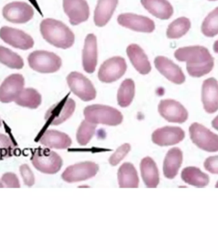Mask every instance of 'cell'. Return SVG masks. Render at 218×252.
<instances>
[{
    "mask_svg": "<svg viewBox=\"0 0 218 252\" xmlns=\"http://www.w3.org/2000/svg\"><path fill=\"white\" fill-rule=\"evenodd\" d=\"M127 65L124 58L116 57L110 58L101 64L99 69V80L111 83L118 81L126 72Z\"/></svg>",
    "mask_w": 218,
    "mask_h": 252,
    "instance_id": "obj_8",
    "label": "cell"
},
{
    "mask_svg": "<svg viewBox=\"0 0 218 252\" xmlns=\"http://www.w3.org/2000/svg\"><path fill=\"white\" fill-rule=\"evenodd\" d=\"M208 1H218V0H208Z\"/></svg>",
    "mask_w": 218,
    "mask_h": 252,
    "instance_id": "obj_44",
    "label": "cell"
},
{
    "mask_svg": "<svg viewBox=\"0 0 218 252\" xmlns=\"http://www.w3.org/2000/svg\"><path fill=\"white\" fill-rule=\"evenodd\" d=\"M216 188H218V182L217 183V184H216Z\"/></svg>",
    "mask_w": 218,
    "mask_h": 252,
    "instance_id": "obj_43",
    "label": "cell"
},
{
    "mask_svg": "<svg viewBox=\"0 0 218 252\" xmlns=\"http://www.w3.org/2000/svg\"><path fill=\"white\" fill-rule=\"evenodd\" d=\"M19 171H20L21 176H22L24 184L29 187L33 186L35 182V180H34L33 172L30 167L27 164H23L20 167Z\"/></svg>",
    "mask_w": 218,
    "mask_h": 252,
    "instance_id": "obj_38",
    "label": "cell"
},
{
    "mask_svg": "<svg viewBox=\"0 0 218 252\" xmlns=\"http://www.w3.org/2000/svg\"><path fill=\"white\" fill-rule=\"evenodd\" d=\"M191 27L190 20L186 17H179L170 24L167 36L170 39H179L189 32Z\"/></svg>",
    "mask_w": 218,
    "mask_h": 252,
    "instance_id": "obj_30",
    "label": "cell"
},
{
    "mask_svg": "<svg viewBox=\"0 0 218 252\" xmlns=\"http://www.w3.org/2000/svg\"><path fill=\"white\" fill-rule=\"evenodd\" d=\"M1 125H2V124H1V120H0V127L1 126Z\"/></svg>",
    "mask_w": 218,
    "mask_h": 252,
    "instance_id": "obj_45",
    "label": "cell"
},
{
    "mask_svg": "<svg viewBox=\"0 0 218 252\" xmlns=\"http://www.w3.org/2000/svg\"><path fill=\"white\" fill-rule=\"evenodd\" d=\"M4 18L13 23L24 24L31 20L34 16L33 7L23 1H14L4 6Z\"/></svg>",
    "mask_w": 218,
    "mask_h": 252,
    "instance_id": "obj_10",
    "label": "cell"
},
{
    "mask_svg": "<svg viewBox=\"0 0 218 252\" xmlns=\"http://www.w3.org/2000/svg\"><path fill=\"white\" fill-rule=\"evenodd\" d=\"M189 135L193 144L200 149L207 152H218V135L198 123L189 126Z\"/></svg>",
    "mask_w": 218,
    "mask_h": 252,
    "instance_id": "obj_6",
    "label": "cell"
},
{
    "mask_svg": "<svg viewBox=\"0 0 218 252\" xmlns=\"http://www.w3.org/2000/svg\"><path fill=\"white\" fill-rule=\"evenodd\" d=\"M25 83V79L22 75L17 74L8 76L0 86V102H14L23 91Z\"/></svg>",
    "mask_w": 218,
    "mask_h": 252,
    "instance_id": "obj_14",
    "label": "cell"
},
{
    "mask_svg": "<svg viewBox=\"0 0 218 252\" xmlns=\"http://www.w3.org/2000/svg\"><path fill=\"white\" fill-rule=\"evenodd\" d=\"M212 126L214 128L218 131V115L212 121Z\"/></svg>",
    "mask_w": 218,
    "mask_h": 252,
    "instance_id": "obj_40",
    "label": "cell"
},
{
    "mask_svg": "<svg viewBox=\"0 0 218 252\" xmlns=\"http://www.w3.org/2000/svg\"><path fill=\"white\" fill-rule=\"evenodd\" d=\"M183 161V154L179 148H174L168 151L163 162L164 176L170 180L176 177Z\"/></svg>",
    "mask_w": 218,
    "mask_h": 252,
    "instance_id": "obj_24",
    "label": "cell"
},
{
    "mask_svg": "<svg viewBox=\"0 0 218 252\" xmlns=\"http://www.w3.org/2000/svg\"><path fill=\"white\" fill-rule=\"evenodd\" d=\"M131 150V146L129 144H123L120 148H118L116 152L112 155L109 158V162L112 165H117L123 158L126 156L127 154Z\"/></svg>",
    "mask_w": 218,
    "mask_h": 252,
    "instance_id": "obj_36",
    "label": "cell"
},
{
    "mask_svg": "<svg viewBox=\"0 0 218 252\" xmlns=\"http://www.w3.org/2000/svg\"><path fill=\"white\" fill-rule=\"evenodd\" d=\"M17 105L30 109H36L42 102V96L33 88L23 89L14 101Z\"/></svg>",
    "mask_w": 218,
    "mask_h": 252,
    "instance_id": "obj_29",
    "label": "cell"
},
{
    "mask_svg": "<svg viewBox=\"0 0 218 252\" xmlns=\"http://www.w3.org/2000/svg\"><path fill=\"white\" fill-rule=\"evenodd\" d=\"M158 112L164 119L175 124H183L188 119V112L180 102L172 99L161 100Z\"/></svg>",
    "mask_w": 218,
    "mask_h": 252,
    "instance_id": "obj_11",
    "label": "cell"
},
{
    "mask_svg": "<svg viewBox=\"0 0 218 252\" xmlns=\"http://www.w3.org/2000/svg\"><path fill=\"white\" fill-rule=\"evenodd\" d=\"M98 61L97 40L94 34L86 36L83 52V65L84 70L92 74L95 70Z\"/></svg>",
    "mask_w": 218,
    "mask_h": 252,
    "instance_id": "obj_20",
    "label": "cell"
},
{
    "mask_svg": "<svg viewBox=\"0 0 218 252\" xmlns=\"http://www.w3.org/2000/svg\"><path fill=\"white\" fill-rule=\"evenodd\" d=\"M157 70L166 78L176 85H182L186 77L182 69L172 60L164 57H157L155 60Z\"/></svg>",
    "mask_w": 218,
    "mask_h": 252,
    "instance_id": "obj_18",
    "label": "cell"
},
{
    "mask_svg": "<svg viewBox=\"0 0 218 252\" xmlns=\"http://www.w3.org/2000/svg\"><path fill=\"white\" fill-rule=\"evenodd\" d=\"M97 125L84 120L81 123L77 132V141L81 146H86L95 132Z\"/></svg>",
    "mask_w": 218,
    "mask_h": 252,
    "instance_id": "obj_34",
    "label": "cell"
},
{
    "mask_svg": "<svg viewBox=\"0 0 218 252\" xmlns=\"http://www.w3.org/2000/svg\"><path fill=\"white\" fill-rule=\"evenodd\" d=\"M118 182L121 188H138L139 178L132 163H125L118 171Z\"/></svg>",
    "mask_w": 218,
    "mask_h": 252,
    "instance_id": "obj_27",
    "label": "cell"
},
{
    "mask_svg": "<svg viewBox=\"0 0 218 252\" xmlns=\"http://www.w3.org/2000/svg\"><path fill=\"white\" fill-rule=\"evenodd\" d=\"M16 149V144L9 137L0 133V158H7L13 156Z\"/></svg>",
    "mask_w": 218,
    "mask_h": 252,
    "instance_id": "obj_35",
    "label": "cell"
},
{
    "mask_svg": "<svg viewBox=\"0 0 218 252\" xmlns=\"http://www.w3.org/2000/svg\"><path fill=\"white\" fill-rule=\"evenodd\" d=\"M99 170L98 165L92 161H84L66 168L62 174L66 182L74 183L85 181L94 177Z\"/></svg>",
    "mask_w": 218,
    "mask_h": 252,
    "instance_id": "obj_9",
    "label": "cell"
},
{
    "mask_svg": "<svg viewBox=\"0 0 218 252\" xmlns=\"http://www.w3.org/2000/svg\"><path fill=\"white\" fill-rule=\"evenodd\" d=\"M185 137V131L180 127L165 126L157 129L153 132L152 141L157 145L168 146L180 143Z\"/></svg>",
    "mask_w": 218,
    "mask_h": 252,
    "instance_id": "obj_17",
    "label": "cell"
},
{
    "mask_svg": "<svg viewBox=\"0 0 218 252\" xmlns=\"http://www.w3.org/2000/svg\"><path fill=\"white\" fill-rule=\"evenodd\" d=\"M75 109V101L66 96L47 111L45 120L51 126H58L70 118L74 113Z\"/></svg>",
    "mask_w": 218,
    "mask_h": 252,
    "instance_id": "obj_12",
    "label": "cell"
},
{
    "mask_svg": "<svg viewBox=\"0 0 218 252\" xmlns=\"http://www.w3.org/2000/svg\"><path fill=\"white\" fill-rule=\"evenodd\" d=\"M31 162L38 171L48 174L57 173L62 165L61 157L47 148H38L34 150L32 155Z\"/></svg>",
    "mask_w": 218,
    "mask_h": 252,
    "instance_id": "obj_5",
    "label": "cell"
},
{
    "mask_svg": "<svg viewBox=\"0 0 218 252\" xmlns=\"http://www.w3.org/2000/svg\"><path fill=\"white\" fill-rule=\"evenodd\" d=\"M127 55L136 70L142 75L151 72V66L143 49L137 44H131L126 49Z\"/></svg>",
    "mask_w": 218,
    "mask_h": 252,
    "instance_id": "obj_22",
    "label": "cell"
},
{
    "mask_svg": "<svg viewBox=\"0 0 218 252\" xmlns=\"http://www.w3.org/2000/svg\"><path fill=\"white\" fill-rule=\"evenodd\" d=\"M84 115L86 120L96 125L116 126L122 124L123 120L121 112L106 105H90L84 109Z\"/></svg>",
    "mask_w": 218,
    "mask_h": 252,
    "instance_id": "obj_3",
    "label": "cell"
},
{
    "mask_svg": "<svg viewBox=\"0 0 218 252\" xmlns=\"http://www.w3.org/2000/svg\"><path fill=\"white\" fill-rule=\"evenodd\" d=\"M0 188H4V185L3 184V183L1 182V181H0Z\"/></svg>",
    "mask_w": 218,
    "mask_h": 252,
    "instance_id": "obj_42",
    "label": "cell"
},
{
    "mask_svg": "<svg viewBox=\"0 0 218 252\" xmlns=\"http://www.w3.org/2000/svg\"><path fill=\"white\" fill-rule=\"evenodd\" d=\"M213 49L216 53L218 54V40L215 41V42L214 43Z\"/></svg>",
    "mask_w": 218,
    "mask_h": 252,
    "instance_id": "obj_41",
    "label": "cell"
},
{
    "mask_svg": "<svg viewBox=\"0 0 218 252\" xmlns=\"http://www.w3.org/2000/svg\"><path fill=\"white\" fill-rule=\"evenodd\" d=\"M39 142L42 145L55 149H66L72 144V140L66 133L54 130L45 131Z\"/></svg>",
    "mask_w": 218,
    "mask_h": 252,
    "instance_id": "obj_21",
    "label": "cell"
},
{
    "mask_svg": "<svg viewBox=\"0 0 218 252\" xmlns=\"http://www.w3.org/2000/svg\"><path fill=\"white\" fill-rule=\"evenodd\" d=\"M40 32L47 42L58 48H70L74 44V34L61 21L44 19L40 24Z\"/></svg>",
    "mask_w": 218,
    "mask_h": 252,
    "instance_id": "obj_2",
    "label": "cell"
},
{
    "mask_svg": "<svg viewBox=\"0 0 218 252\" xmlns=\"http://www.w3.org/2000/svg\"><path fill=\"white\" fill-rule=\"evenodd\" d=\"M30 67L36 72L49 74L57 72L61 68V58L56 54L45 51H36L28 58Z\"/></svg>",
    "mask_w": 218,
    "mask_h": 252,
    "instance_id": "obj_4",
    "label": "cell"
},
{
    "mask_svg": "<svg viewBox=\"0 0 218 252\" xmlns=\"http://www.w3.org/2000/svg\"><path fill=\"white\" fill-rule=\"evenodd\" d=\"M62 6L72 25H78L87 21L90 7L86 0H63Z\"/></svg>",
    "mask_w": 218,
    "mask_h": 252,
    "instance_id": "obj_15",
    "label": "cell"
},
{
    "mask_svg": "<svg viewBox=\"0 0 218 252\" xmlns=\"http://www.w3.org/2000/svg\"><path fill=\"white\" fill-rule=\"evenodd\" d=\"M0 38L6 44L15 48L28 50L34 46V41L31 36L21 30L8 27L0 30Z\"/></svg>",
    "mask_w": 218,
    "mask_h": 252,
    "instance_id": "obj_13",
    "label": "cell"
},
{
    "mask_svg": "<svg viewBox=\"0 0 218 252\" xmlns=\"http://www.w3.org/2000/svg\"><path fill=\"white\" fill-rule=\"evenodd\" d=\"M118 22L123 27L143 33H151L155 30L154 21L148 17L134 14H121L118 17Z\"/></svg>",
    "mask_w": 218,
    "mask_h": 252,
    "instance_id": "obj_16",
    "label": "cell"
},
{
    "mask_svg": "<svg viewBox=\"0 0 218 252\" xmlns=\"http://www.w3.org/2000/svg\"><path fill=\"white\" fill-rule=\"evenodd\" d=\"M118 4V0H98L94 14V21L97 27H102L107 25Z\"/></svg>",
    "mask_w": 218,
    "mask_h": 252,
    "instance_id": "obj_25",
    "label": "cell"
},
{
    "mask_svg": "<svg viewBox=\"0 0 218 252\" xmlns=\"http://www.w3.org/2000/svg\"><path fill=\"white\" fill-rule=\"evenodd\" d=\"M0 63L13 69H21L24 66L20 56L3 46H0Z\"/></svg>",
    "mask_w": 218,
    "mask_h": 252,
    "instance_id": "obj_33",
    "label": "cell"
},
{
    "mask_svg": "<svg viewBox=\"0 0 218 252\" xmlns=\"http://www.w3.org/2000/svg\"><path fill=\"white\" fill-rule=\"evenodd\" d=\"M181 178L186 184L198 188H204L209 184V176L199 168L187 167L181 172Z\"/></svg>",
    "mask_w": 218,
    "mask_h": 252,
    "instance_id": "obj_28",
    "label": "cell"
},
{
    "mask_svg": "<svg viewBox=\"0 0 218 252\" xmlns=\"http://www.w3.org/2000/svg\"><path fill=\"white\" fill-rule=\"evenodd\" d=\"M150 14L161 20H167L174 14L173 6L168 0H140Z\"/></svg>",
    "mask_w": 218,
    "mask_h": 252,
    "instance_id": "obj_23",
    "label": "cell"
},
{
    "mask_svg": "<svg viewBox=\"0 0 218 252\" xmlns=\"http://www.w3.org/2000/svg\"><path fill=\"white\" fill-rule=\"evenodd\" d=\"M135 83L131 79L123 82L118 93V104L122 107L129 106L135 96Z\"/></svg>",
    "mask_w": 218,
    "mask_h": 252,
    "instance_id": "obj_31",
    "label": "cell"
},
{
    "mask_svg": "<svg viewBox=\"0 0 218 252\" xmlns=\"http://www.w3.org/2000/svg\"><path fill=\"white\" fill-rule=\"evenodd\" d=\"M140 171L144 184L148 188H156L159 183L158 169L156 163L151 157L142 159Z\"/></svg>",
    "mask_w": 218,
    "mask_h": 252,
    "instance_id": "obj_26",
    "label": "cell"
},
{
    "mask_svg": "<svg viewBox=\"0 0 218 252\" xmlns=\"http://www.w3.org/2000/svg\"><path fill=\"white\" fill-rule=\"evenodd\" d=\"M202 102L206 113L213 114L218 111V81L214 77L203 82Z\"/></svg>",
    "mask_w": 218,
    "mask_h": 252,
    "instance_id": "obj_19",
    "label": "cell"
},
{
    "mask_svg": "<svg viewBox=\"0 0 218 252\" xmlns=\"http://www.w3.org/2000/svg\"><path fill=\"white\" fill-rule=\"evenodd\" d=\"M204 166L207 171L213 174H218V155L209 157L204 161Z\"/></svg>",
    "mask_w": 218,
    "mask_h": 252,
    "instance_id": "obj_39",
    "label": "cell"
},
{
    "mask_svg": "<svg viewBox=\"0 0 218 252\" xmlns=\"http://www.w3.org/2000/svg\"><path fill=\"white\" fill-rule=\"evenodd\" d=\"M66 80L71 91L82 100L88 102L95 98L96 92L93 85L81 73L71 72Z\"/></svg>",
    "mask_w": 218,
    "mask_h": 252,
    "instance_id": "obj_7",
    "label": "cell"
},
{
    "mask_svg": "<svg viewBox=\"0 0 218 252\" xmlns=\"http://www.w3.org/2000/svg\"><path fill=\"white\" fill-rule=\"evenodd\" d=\"M201 32L207 37L213 38L218 34V6L211 11L204 20L201 26Z\"/></svg>",
    "mask_w": 218,
    "mask_h": 252,
    "instance_id": "obj_32",
    "label": "cell"
},
{
    "mask_svg": "<svg viewBox=\"0 0 218 252\" xmlns=\"http://www.w3.org/2000/svg\"><path fill=\"white\" fill-rule=\"evenodd\" d=\"M179 62L187 63V70L191 77L199 78L209 74L215 66V59L204 46L181 47L174 53Z\"/></svg>",
    "mask_w": 218,
    "mask_h": 252,
    "instance_id": "obj_1",
    "label": "cell"
},
{
    "mask_svg": "<svg viewBox=\"0 0 218 252\" xmlns=\"http://www.w3.org/2000/svg\"><path fill=\"white\" fill-rule=\"evenodd\" d=\"M1 182L6 188L19 189L21 185L16 174L12 172H6L1 177Z\"/></svg>",
    "mask_w": 218,
    "mask_h": 252,
    "instance_id": "obj_37",
    "label": "cell"
}]
</instances>
